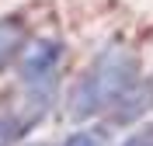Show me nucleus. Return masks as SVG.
I'll return each instance as SVG.
<instances>
[{
    "label": "nucleus",
    "mask_w": 153,
    "mask_h": 146,
    "mask_svg": "<svg viewBox=\"0 0 153 146\" xmlns=\"http://www.w3.org/2000/svg\"><path fill=\"white\" fill-rule=\"evenodd\" d=\"M136 80H139V52L125 42H108L91 59V66L76 77L66 108L70 118L84 122V118H94L97 111L115 108Z\"/></svg>",
    "instance_id": "f257e3e1"
},
{
    "label": "nucleus",
    "mask_w": 153,
    "mask_h": 146,
    "mask_svg": "<svg viewBox=\"0 0 153 146\" xmlns=\"http://www.w3.org/2000/svg\"><path fill=\"white\" fill-rule=\"evenodd\" d=\"M21 84L31 101V115H45V104L59 87V66H63V42L59 39H35L25 42L18 52Z\"/></svg>",
    "instance_id": "f03ea898"
},
{
    "label": "nucleus",
    "mask_w": 153,
    "mask_h": 146,
    "mask_svg": "<svg viewBox=\"0 0 153 146\" xmlns=\"http://www.w3.org/2000/svg\"><path fill=\"white\" fill-rule=\"evenodd\" d=\"M153 108V80H136L132 87L125 90V97L115 104V122L118 125H132L136 118H143Z\"/></svg>",
    "instance_id": "7ed1b4c3"
},
{
    "label": "nucleus",
    "mask_w": 153,
    "mask_h": 146,
    "mask_svg": "<svg viewBox=\"0 0 153 146\" xmlns=\"http://www.w3.org/2000/svg\"><path fill=\"white\" fill-rule=\"evenodd\" d=\"M25 45V24L18 18H0V70L14 63Z\"/></svg>",
    "instance_id": "20e7f679"
},
{
    "label": "nucleus",
    "mask_w": 153,
    "mask_h": 146,
    "mask_svg": "<svg viewBox=\"0 0 153 146\" xmlns=\"http://www.w3.org/2000/svg\"><path fill=\"white\" fill-rule=\"evenodd\" d=\"M35 118H21V115H0V146H18L21 136L31 129Z\"/></svg>",
    "instance_id": "39448f33"
},
{
    "label": "nucleus",
    "mask_w": 153,
    "mask_h": 146,
    "mask_svg": "<svg viewBox=\"0 0 153 146\" xmlns=\"http://www.w3.org/2000/svg\"><path fill=\"white\" fill-rule=\"evenodd\" d=\"M63 146H108L105 132H94V129H84V132H73Z\"/></svg>",
    "instance_id": "423d86ee"
}]
</instances>
